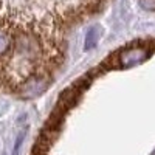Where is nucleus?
<instances>
[{"mask_svg": "<svg viewBox=\"0 0 155 155\" xmlns=\"http://www.w3.org/2000/svg\"><path fill=\"white\" fill-rule=\"evenodd\" d=\"M106 2L0 0V28L11 34V50L30 51L58 73L65 61L68 36L98 14Z\"/></svg>", "mask_w": 155, "mask_h": 155, "instance_id": "obj_1", "label": "nucleus"}, {"mask_svg": "<svg viewBox=\"0 0 155 155\" xmlns=\"http://www.w3.org/2000/svg\"><path fill=\"white\" fill-rule=\"evenodd\" d=\"M140 2H141V5H143L144 8L155 11V0H140Z\"/></svg>", "mask_w": 155, "mask_h": 155, "instance_id": "obj_2", "label": "nucleus"}]
</instances>
